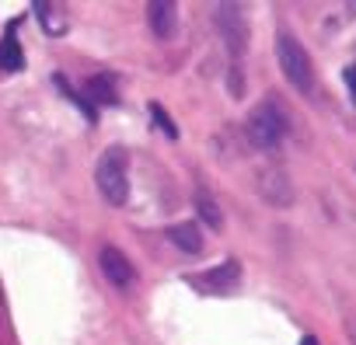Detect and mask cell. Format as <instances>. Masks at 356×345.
I'll return each instance as SVG.
<instances>
[{
	"instance_id": "cell-1",
	"label": "cell",
	"mask_w": 356,
	"mask_h": 345,
	"mask_svg": "<svg viewBox=\"0 0 356 345\" xmlns=\"http://www.w3.org/2000/svg\"><path fill=\"white\" fill-rule=\"evenodd\" d=\"M95 182H98V192L105 196V203H112V206H122V203H126V196H129V178H126V150H122V146H108V150L98 157Z\"/></svg>"
},
{
	"instance_id": "cell-2",
	"label": "cell",
	"mask_w": 356,
	"mask_h": 345,
	"mask_svg": "<svg viewBox=\"0 0 356 345\" xmlns=\"http://www.w3.org/2000/svg\"><path fill=\"white\" fill-rule=\"evenodd\" d=\"M245 133L252 140V146L259 150H273L280 146L283 133H286V115L276 101H259L252 112H248V122H245Z\"/></svg>"
},
{
	"instance_id": "cell-3",
	"label": "cell",
	"mask_w": 356,
	"mask_h": 345,
	"mask_svg": "<svg viewBox=\"0 0 356 345\" xmlns=\"http://www.w3.org/2000/svg\"><path fill=\"white\" fill-rule=\"evenodd\" d=\"M276 60H280V70H283V77L300 91V94H311L314 91V67H311V56H307V49L293 39V35H280V42H276Z\"/></svg>"
},
{
	"instance_id": "cell-4",
	"label": "cell",
	"mask_w": 356,
	"mask_h": 345,
	"mask_svg": "<svg viewBox=\"0 0 356 345\" xmlns=\"http://www.w3.org/2000/svg\"><path fill=\"white\" fill-rule=\"evenodd\" d=\"M217 28L231 49V56L238 60L245 42H248V25H245V15H241V4H220L217 8Z\"/></svg>"
},
{
	"instance_id": "cell-5",
	"label": "cell",
	"mask_w": 356,
	"mask_h": 345,
	"mask_svg": "<svg viewBox=\"0 0 356 345\" xmlns=\"http://www.w3.org/2000/svg\"><path fill=\"white\" fill-rule=\"evenodd\" d=\"M98 265H102L105 279H108L112 286H119V289H129V286L136 283V269H133V262H129L119 248H112V244H105V248L98 251Z\"/></svg>"
},
{
	"instance_id": "cell-6",
	"label": "cell",
	"mask_w": 356,
	"mask_h": 345,
	"mask_svg": "<svg viewBox=\"0 0 356 345\" xmlns=\"http://www.w3.org/2000/svg\"><path fill=\"white\" fill-rule=\"evenodd\" d=\"M147 22H150V32L157 39H171L178 32V4H171V0H150Z\"/></svg>"
},
{
	"instance_id": "cell-7",
	"label": "cell",
	"mask_w": 356,
	"mask_h": 345,
	"mask_svg": "<svg viewBox=\"0 0 356 345\" xmlns=\"http://www.w3.org/2000/svg\"><path fill=\"white\" fill-rule=\"evenodd\" d=\"M259 192H262L273 206H290V203H293V189H290V182H286L283 171H262Z\"/></svg>"
},
{
	"instance_id": "cell-8",
	"label": "cell",
	"mask_w": 356,
	"mask_h": 345,
	"mask_svg": "<svg viewBox=\"0 0 356 345\" xmlns=\"http://www.w3.org/2000/svg\"><path fill=\"white\" fill-rule=\"evenodd\" d=\"M168 241L178 248V251H186V255H200L203 251V234L196 224H175L168 230Z\"/></svg>"
},
{
	"instance_id": "cell-9",
	"label": "cell",
	"mask_w": 356,
	"mask_h": 345,
	"mask_svg": "<svg viewBox=\"0 0 356 345\" xmlns=\"http://www.w3.org/2000/svg\"><path fill=\"white\" fill-rule=\"evenodd\" d=\"M238 279H241V269H238V262H234V258H227L220 269H213V272L200 276V283H207L210 289H234V286H238Z\"/></svg>"
},
{
	"instance_id": "cell-10",
	"label": "cell",
	"mask_w": 356,
	"mask_h": 345,
	"mask_svg": "<svg viewBox=\"0 0 356 345\" xmlns=\"http://www.w3.org/2000/svg\"><path fill=\"white\" fill-rule=\"evenodd\" d=\"M35 15H39V22H42V28L49 32V35H63V28H67V15H63V4H46V0H35Z\"/></svg>"
},
{
	"instance_id": "cell-11",
	"label": "cell",
	"mask_w": 356,
	"mask_h": 345,
	"mask_svg": "<svg viewBox=\"0 0 356 345\" xmlns=\"http://www.w3.org/2000/svg\"><path fill=\"white\" fill-rule=\"evenodd\" d=\"M84 91L98 101V105H115L119 101V94H115V84H112V77H102V74H95L88 84H84Z\"/></svg>"
},
{
	"instance_id": "cell-12",
	"label": "cell",
	"mask_w": 356,
	"mask_h": 345,
	"mask_svg": "<svg viewBox=\"0 0 356 345\" xmlns=\"http://www.w3.org/2000/svg\"><path fill=\"white\" fill-rule=\"evenodd\" d=\"M196 210H200V217H203V224H207V227H220V224H224L220 206L213 203V196H210L207 189H200V192H196Z\"/></svg>"
},
{
	"instance_id": "cell-13",
	"label": "cell",
	"mask_w": 356,
	"mask_h": 345,
	"mask_svg": "<svg viewBox=\"0 0 356 345\" xmlns=\"http://www.w3.org/2000/svg\"><path fill=\"white\" fill-rule=\"evenodd\" d=\"M0 67H4V70H22L25 67V53H22V46L11 35L0 42Z\"/></svg>"
},
{
	"instance_id": "cell-14",
	"label": "cell",
	"mask_w": 356,
	"mask_h": 345,
	"mask_svg": "<svg viewBox=\"0 0 356 345\" xmlns=\"http://www.w3.org/2000/svg\"><path fill=\"white\" fill-rule=\"evenodd\" d=\"M150 115H154V126H157V129H164V136H168V140H175V136H178V129L171 126L168 112H164V108H161L157 101H150Z\"/></svg>"
},
{
	"instance_id": "cell-15",
	"label": "cell",
	"mask_w": 356,
	"mask_h": 345,
	"mask_svg": "<svg viewBox=\"0 0 356 345\" xmlns=\"http://www.w3.org/2000/svg\"><path fill=\"white\" fill-rule=\"evenodd\" d=\"M342 81H346V87H349V98H353V105H356V63L342 70Z\"/></svg>"
},
{
	"instance_id": "cell-16",
	"label": "cell",
	"mask_w": 356,
	"mask_h": 345,
	"mask_svg": "<svg viewBox=\"0 0 356 345\" xmlns=\"http://www.w3.org/2000/svg\"><path fill=\"white\" fill-rule=\"evenodd\" d=\"M231 94L241 98V77H238V67H231Z\"/></svg>"
},
{
	"instance_id": "cell-17",
	"label": "cell",
	"mask_w": 356,
	"mask_h": 345,
	"mask_svg": "<svg viewBox=\"0 0 356 345\" xmlns=\"http://www.w3.org/2000/svg\"><path fill=\"white\" fill-rule=\"evenodd\" d=\"M300 345H318V338H314V335H307V338H300Z\"/></svg>"
}]
</instances>
